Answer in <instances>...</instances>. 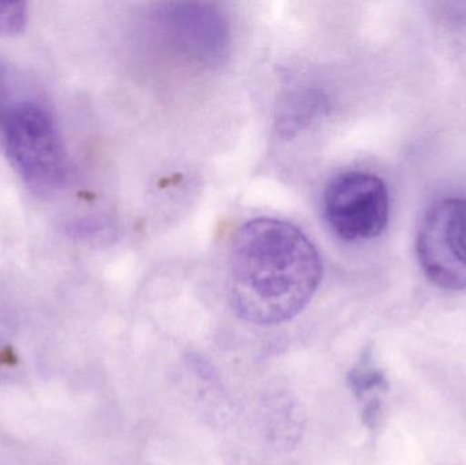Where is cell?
<instances>
[{
  "label": "cell",
  "mask_w": 466,
  "mask_h": 465,
  "mask_svg": "<svg viewBox=\"0 0 466 465\" xmlns=\"http://www.w3.org/2000/svg\"><path fill=\"white\" fill-rule=\"evenodd\" d=\"M322 278V261L311 240L287 221L259 217L233 237L228 292L238 317L277 325L307 308Z\"/></svg>",
  "instance_id": "cell-1"
},
{
  "label": "cell",
  "mask_w": 466,
  "mask_h": 465,
  "mask_svg": "<svg viewBox=\"0 0 466 465\" xmlns=\"http://www.w3.org/2000/svg\"><path fill=\"white\" fill-rule=\"evenodd\" d=\"M0 134L5 155L21 179L38 194L67 182L68 157L56 120L40 101H10L0 93Z\"/></svg>",
  "instance_id": "cell-2"
},
{
  "label": "cell",
  "mask_w": 466,
  "mask_h": 465,
  "mask_svg": "<svg viewBox=\"0 0 466 465\" xmlns=\"http://www.w3.org/2000/svg\"><path fill=\"white\" fill-rule=\"evenodd\" d=\"M421 270L445 291L466 289V198H445L424 212L416 232Z\"/></svg>",
  "instance_id": "cell-3"
},
{
  "label": "cell",
  "mask_w": 466,
  "mask_h": 465,
  "mask_svg": "<svg viewBox=\"0 0 466 465\" xmlns=\"http://www.w3.org/2000/svg\"><path fill=\"white\" fill-rule=\"evenodd\" d=\"M326 220L348 242L374 239L390 215L388 186L377 175L350 171L329 183L323 198Z\"/></svg>",
  "instance_id": "cell-4"
},
{
  "label": "cell",
  "mask_w": 466,
  "mask_h": 465,
  "mask_svg": "<svg viewBox=\"0 0 466 465\" xmlns=\"http://www.w3.org/2000/svg\"><path fill=\"white\" fill-rule=\"evenodd\" d=\"M27 24V5L18 0H0V35H16Z\"/></svg>",
  "instance_id": "cell-5"
}]
</instances>
